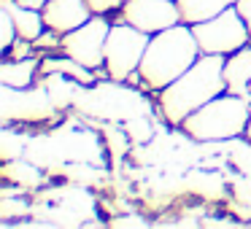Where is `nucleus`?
<instances>
[{
  "label": "nucleus",
  "mask_w": 251,
  "mask_h": 229,
  "mask_svg": "<svg viewBox=\"0 0 251 229\" xmlns=\"http://www.w3.org/2000/svg\"><path fill=\"white\" fill-rule=\"evenodd\" d=\"M222 54H200L186 73H181L173 84L157 92V111L168 124L181 127L189 114L211 103L222 92H227Z\"/></svg>",
  "instance_id": "1"
},
{
  "label": "nucleus",
  "mask_w": 251,
  "mask_h": 229,
  "mask_svg": "<svg viewBox=\"0 0 251 229\" xmlns=\"http://www.w3.org/2000/svg\"><path fill=\"white\" fill-rule=\"evenodd\" d=\"M33 49H35L33 41H27V38L19 35V38L14 41L6 51H3V57H6V60H27V57H33Z\"/></svg>",
  "instance_id": "21"
},
{
  "label": "nucleus",
  "mask_w": 251,
  "mask_h": 229,
  "mask_svg": "<svg viewBox=\"0 0 251 229\" xmlns=\"http://www.w3.org/2000/svg\"><path fill=\"white\" fill-rule=\"evenodd\" d=\"M192 30H195L197 46H200L202 54L227 57V54H232V51H238V49L251 44V33H249L243 17H240V11L235 6H229L227 11L216 14L208 22L192 24Z\"/></svg>",
  "instance_id": "7"
},
{
  "label": "nucleus",
  "mask_w": 251,
  "mask_h": 229,
  "mask_svg": "<svg viewBox=\"0 0 251 229\" xmlns=\"http://www.w3.org/2000/svg\"><path fill=\"white\" fill-rule=\"evenodd\" d=\"M17 38H19V33H17V24H14L11 11L0 6V51H6Z\"/></svg>",
  "instance_id": "18"
},
{
  "label": "nucleus",
  "mask_w": 251,
  "mask_h": 229,
  "mask_svg": "<svg viewBox=\"0 0 251 229\" xmlns=\"http://www.w3.org/2000/svg\"><path fill=\"white\" fill-rule=\"evenodd\" d=\"M249 121H251L249 97L222 92L211 103H205L202 108H197L195 114L186 116L178 130H184V135L197 143H211V140H229V137L243 135L249 130Z\"/></svg>",
  "instance_id": "3"
},
{
  "label": "nucleus",
  "mask_w": 251,
  "mask_h": 229,
  "mask_svg": "<svg viewBox=\"0 0 251 229\" xmlns=\"http://www.w3.org/2000/svg\"><path fill=\"white\" fill-rule=\"evenodd\" d=\"M111 227H116V229H146V227H151V221H146V218H141V216H135V213H127V216H116V218H111Z\"/></svg>",
  "instance_id": "22"
},
{
  "label": "nucleus",
  "mask_w": 251,
  "mask_h": 229,
  "mask_svg": "<svg viewBox=\"0 0 251 229\" xmlns=\"http://www.w3.org/2000/svg\"><path fill=\"white\" fill-rule=\"evenodd\" d=\"M44 87L49 89L51 103L57 105V111H65V108H73V103H76L84 84L71 78V76H62V73H49L44 78Z\"/></svg>",
  "instance_id": "16"
},
{
  "label": "nucleus",
  "mask_w": 251,
  "mask_h": 229,
  "mask_svg": "<svg viewBox=\"0 0 251 229\" xmlns=\"http://www.w3.org/2000/svg\"><path fill=\"white\" fill-rule=\"evenodd\" d=\"M119 22H127L149 35H157L173 24H181V8L176 0H125Z\"/></svg>",
  "instance_id": "9"
},
{
  "label": "nucleus",
  "mask_w": 251,
  "mask_h": 229,
  "mask_svg": "<svg viewBox=\"0 0 251 229\" xmlns=\"http://www.w3.org/2000/svg\"><path fill=\"white\" fill-rule=\"evenodd\" d=\"M38 73H41V62L35 57H27V60H3V65H0V84L27 89L35 84Z\"/></svg>",
  "instance_id": "13"
},
{
  "label": "nucleus",
  "mask_w": 251,
  "mask_h": 229,
  "mask_svg": "<svg viewBox=\"0 0 251 229\" xmlns=\"http://www.w3.org/2000/svg\"><path fill=\"white\" fill-rule=\"evenodd\" d=\"M202 227H235V221H224V218H202Z\"/></svg>",
  "instance_id": "25"
},
{
  "label": "nucleus",
  "mask_w": 251,
  "mask_h": 229,
  "mask_svg": "<svg viewBox=\"0 0 251 229\" xmlns=\"http://www.w3.org/2000/svg\"><path fill=\"white\" fill-rule=\"evenodd\" d=\"M151 35L143 30L132 27L127 22H114L111 24L108 41H105V73L114 81H127L132 73L141 68V60L146 54V46Z\"/></svg>",
  "instance_id": "6"
},
{
  "label": "nucleus",
  "mask_w": 251,
  "mask_h": 229,
  "mask_svg": "<svg viewBox=\"0 0 251 229\" xmlns=\"http://www.w3.org/2000/svg\"><path fill=\"white\" fill-rule=\"evenodd\" d=\"M41 14H44L46 27L60 35L81 27L84 22H89L95 17L87 0H46V6L41 8Z\"/></svg>",
  "instance_id": "10"
},
{
  "label": "nucleus",
  "mask_w": 251,
  "mask_h": 229,
  "mask_svg": "<svg viewBox=\"0 0 251 229\" xmlns=\"http://www.w3.org/2000/svg\"><path fill=\"white\" fill-rule=\"evenodd\" d=\"M111 24L114 22H108V17L95 14L81 27L62 35V54L73 57V60H78L81 65L92 68V70H100L105 62V41H108Z\"/></svg>",
  "instance_id": "8"
},
{
  "label": "nucleus",
  "mask_w": 251,
  "mask_h": 229,
  "mask_svg": "<svg viewBox=\"0 0 251 229\" xmlns=\"http://www.w3.org/2000/svg\"><path fill=\"white\" fill-rule=\"evenodd\" d=\"M224 81H227L229 94H240V97L251 100V44L227 54V60H224Z\"/></svg>",
  "instance_id": "11"
},
{
  "label": "nucleus",
  "mask_w": 251,
  "mask_h": 229,
  "mask_svg": "<svg viewBox=\"0 0 251 229\" xmlns=\"http://www.w3.org/2000/svg\"><path fill=\"white\" fill-rule=\"evenodd\" d=\"M181 8V22L184 24H197L208 22L216 14L227 11L229 6H235L238 0H176Z\"/></svg>",
  "instance_id": "14"
},
{
  "label": "nucleus",
  "mask_w": 251,
  "mask_h": 229,
  "mask_svg": "<svg viewBox=\"0 0 251 229\" xmlns=\"http://www.w3.org/2000/svg\"><path fill=\"white\" fill-rule=\"evenodd\" d=\"M41 73H44V76H49V73H62V76H71V78H76V81H81L84 87L98 81V70L81 65L78 60H73V57H68V54L46 57V60L41 62Z\"/></svg>",
  "instance_id": "15"
},
{
  "label": "nucleus",
  "mask_w": 251,
  "mask_h": 229,
  "mask_svg": "<svg viewBox=\"0 0 251 229\" xmlns=\"http://www.w3.org/2000/svg\"><path fill=\"white\" fill-rule=\"evenodd\" d=\"M143 92V89H141ZM141 92L125 87V81H95L89 87H81L73 108L81 111L95 119H108V121H130L135 116H149L151 105Z\"/></svg>",
  "instance_id": "4"
},
{
  "label": "nucleus",
  "mask_w": 251,
  "mask_h": 229,
  "mask_svg": "<svg viewBox=\"0 0 251 229\" xmlns=\"http://www.w3.org/2000/svg\"><path fill=\"white\" fill-rule=\"evenodd\" d=\"M235 8L240 11L246 27H249V33H251V0H238V3H235Z\"/></svg>",
  "instance_id": "24"
},
{
  "label": "nucleus",
  "mask_w": 251,
  "mask_h": 229,
  "mask_svg": "<svg viewBox=\"0 0 251 229\" xmlns=\"http://www.w3.org/2000/svg\"><path fill=\"white\" fill-rule=\"evenodd\" d=\"M125 132H127V137L141 143V140H149V137H151V124H149L146 116H135V119L125 121Z\"/></svg>",
  "instance_id": "20"
},
{
  "label": "nucleus",
  "mask_w": 251,
  "mask_h": 229,
  "mask_svg": "<svg viewBox=\"0 0 251 229\" xmlns=\"http://www.w3.org/2000/svg\"><path fill=\"white\" fill-rule=\"evenodd\" d=\"M0 6L8 8L14 17V24H17V33L27 41H35L41 33L46 30V22H44V14L38 8H30V6H22L19 0H0Z\"/></svg>",
  "instance_id": "12"
},
{
  "label": "nucleus",
  "mask_w": 251,
  "mask_h": 229,
  "mask_svg": "<svg viewBox=\"0 0 251 229\" xmlns=\"http://www.w3.org/2000/svg\"><path fill=\"white\" fill-rule=\"evenodd\" d=\"M19 3H22V6H30V8H44L46 6V0H19Z\"/></svg>",
  "instance_id": "26"
},
{
  "label": "nucleus",
  "mask_w": 251,
  "mask_h": 229,
  "mask_svg": "<svg viewBox=\"0 0 251 229\" xmlns=\"http://www.w3.org/2000/svg\"><path fill=\"white\" fill-rule=\"evenodd\" d=\"M200 46H197L195 30L192 24H173V27L162 30V33L151 35L146 46V54L141 60V87L143 92H159L168 84H173L181 73H186L200 57Z\"/></svg>",
  "instance_id": "2"
},
{
  "label": "nucleus",
  "mask_w": 251,
  "mask_h": 229,
  "mask_svg": "<svg viewBox=\"0 0 251 229\" xmlns=\"http://www.w3.org/2000/svg\"><path fill=\"white\" fill-rule=\"evenodd\" d=\"M57 116V105L51 103L49 89L44 81L38 87L17 89L8 84H0V121L8 124H44Z\"/></svg>",
  "instance_id": "5"
},
{
  "label": "nucleus",
  "mask_w": 251,
  "mask_h": 229,
  "mask_svg": "<svg viewBox=\"0 0 251 229\" xmlns=\"http://www.w3.org/2000/svg\"><path fill=\"white\" fill-rule=\"evenodd\" d=\"M0 140H3V164L6 162H14V159H22V154H25V146H27V137H22V132H14L11 130V124L8 127H3V132H0Z\"/></svg>",
  "instance_id": "17"
},
{
  "label": "nucleus",
  "mask_w": 251,
  "mask_h": 229,
  "mask_svg": "<svg viewBox=\"0 0 251 229\" xmlns=\"http://www.w3.org/2000/svg\"><path fill=\"white\" fill-rule=\"evenodd\" d=\"M14 216H27V202L22 197H14V194H6L3 202H0V218L8 221Z\"/></svg>",
  "instance_id": "19"
},
{
  "label": "nucleus",
  "mask_w": 251,
  "mask_h": 229,
  "mask_svg": "<svg viewBox=\"0 0 251 229\" xmlns=\"http://www.w3.org/2000/svg\"><path fill=\"white\" fill-rule=\"evenodd\" d=\"M87 3L92 8V14H103V17H108L114 11H122V6H125V0H87Z\"/></svg>",
  "instance_id": "23"
}]
</instances>
